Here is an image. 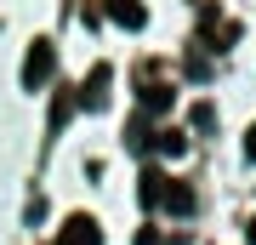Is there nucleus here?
Segmentation results:
<instances>
[{
    "instance_id": "obj_2",
    "label": "nucleus",
    "mask_w": 256,
    "mask_h": 245,
    "mask_svg": "<svg viewBox=\"0 0 256 245\" xmlns=\"http://www.w3.org/2000/svg\"><path fill=\"white\" fill-rule=\"evenodd\" d=\"M57 245H102V228H97V217H86V211L63 217V228H57Z\"/></svg>"
},
{
    "instance_id": "obj_13",
    "label": "nucleus",
    "mask_w": 256,
    "mask_h": 245,
    "mask_svg": "<svg viewBox=\"0 0 256 245\" xmlns=\"http://www.w3.org/2000/svg\"><path fill=\"white\" fill-rule=\"evenodd\" d=\"M245 239H250V245H256V217H250V228H245Z\"/></svg>"
},
{
    "instance_id": "obj_11",
    "label": "nucleus",
    "mask_w": 256,
    "mask_h": 245,
    "mask_svg": "<svg viewBox=\"0 0 256 245\" xmlns=\"http://www.w3.org/2000/svg\"><path fill=\"white\" fill-rule=\"evenodd\" d=\"M137 245H165V234H160V228H142V234H137Z\"/></svg>"
},
{
    "instance_id": "obj_12",
    "label": "nucleus",
    "mask_w": 256,
    "mask_h": 245,
    "mask_svg": "<svg viewBox=\"0 0 256 245\" xmlns=\"http://www.w3.org/2000/svg\"><path fill=\"white\" fill-rule=\"evenodd\" d=\"M245 154H250V160H256V126H250V131H245Z\"/></svg>"
},
{
    "instance_id": "obj_10",
    "label": "nucleus",
    "mask_w": 256,
    "mask_h": 245,
    "mask_svg": "<svg viewBox=\"0 0 256 245\" xmlns=\"http://www.w3.org/2000/svg\"><path fill=\"white\" fill-rule=\"evenodd\" d=\"M68 109H74V97H57V109H52V131H57V126L68 120Z\"/></svg>"
},
{
    "instance_id": "obj_8",
    "label": "nucleus",
    "mask_w": 256,
    "mask_h": 245,
    "mask_svg": "<svg viewBox=\"0 0 256 245\" xmlns=\"http://www.w3.org/2000/svg\"><path fill=\"white\" fill-rule=\"evenodd\" d=\"M154 148H160L165 160H182V154H188V143H182V131H160V137H154Z\"/></svg>"
},
{
    "instance_id": "obj_4",
    "label": "nucleus",
    "mask_w": 256,
    "mask_h": 245,
    "mask_svg": "<svg viewBox=\"0 0 256 245\" xmlns=\"http://www.w3.org/2000/svg\"><path fill=\"white\" fill-rule=\"evenodd\" d=\"M102 12H108L120 29H142L148 23V6H142V0H102Z\"/></svg>"
},
{
    "instance_id": "obj_7",
    "label": "nucleus",
    "mask_w": 256,
    "mask_h": 245,
    "mask_svg": "<svg viewBox=\"0 0 256 245\" xmlns=\"http://www.w3.org/2000/svg\"><path fill=\"white\" fill-rule=\"evenodd\" d=\"M171 103H176V91H171V86H142V109H148V114H165Z\"/></svg>"
},
{
    "instance_id": "obj_3",
    "label": "nucleus",
    "mask_w": 256,
    "mask_h": 245,
    "mask_svg": "<svg viewBox=\"0 0 256 245\" xmlns=\"http://www.w3.org/2000/svg\"><path fill=\"white\" fill-rule=\"evenodd\" d=\"M108 86H114V69L97 63L92 74H86V97H80V103H86L92 114H102V109H108Z\"/></svg>"
},
{
    "instance_id": "obj_9",
    "label": "nucleus",
    "mask_w": 256,
    "mask_h": 245,
    "mask_svg": "<svg viewBox=\"0 0 256 245\" xmlns=\"http://www.w3.org/2000/svg\"><path fill=\"white\" fill-rule=\"evenodd\" d=\"M194 131H210V126H216V103H194Z\"/></svg>"
},
{
    "instance_id": "obj_6",
    "label": "nucleus",
    "mask_w": 256,
    "mask_h": 245,
    "mask_svg": "<svg viewBox=\"0 0 256 245\" xmlns=\"http://www.w3.org/2000/svg\"><path fill=\"white\" fill-rule=\"evenodd\" d=\"M160 205H165V211H176V217H188V211H194V194L182 188V182H165V194H160Z\"/></svg>"
},
{
    "instance_id": "obj_5",
    "label": "nucleus",
    "mask_w": 256,
    "mask_h": 245,
    "mask_svg": "<svg viewBox=\"0 0 256 245\" xmlns=\"http://www.w3.org/2000/svg\"><path fill=\"white\" fill-rule=\"evenodd\" d=\"M137 194H142V205H160V194H165V171L160 165H148V171L137 177Z\"/></svg>"
},
{
    "instance_id": "obj_1",
    "label": "nucleus",
    "mask_w": 256,
    "mask_h": 245,
    "mask_svg": "<svg viewBox=\"0 0 256 245\" xmlns=\"http://www.w3.org/2000/svg\"><path fill=\"white\" fill-rule=\"evenodd\" d=\"M52 74H57V46L40 35V40L23 52V91H40V86L52 80Z\"/></svg>"
}]
</instances>
